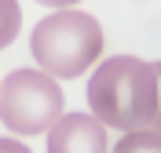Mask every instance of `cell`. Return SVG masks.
Masks as SVG:
<instances>
[{
    "label": "cell",
    "instance_id": "6da1fadb",
    "mask_svg": "<svg viewBox=\"0 0 161 153\" xmlns=\"http://www.w3.org/2000/svg\"><path fill=\"white\" fill-rule=\"evenodd\" d=\"M88 106L106 128H117V131L147 128L158 110L154 66L136 55H117L99 62L88 80Z\"/></svg>",
    "mask_w": 161,
    "mask_h": 153
},
{
    "label": "cell",
    "instance_id": "7a4b0ae2",
    "mask_svg": "<svg viewBox=\"0 0 161 153\" xmlns=\"http://www.w3.org/2000/svg\"><path fill=\"white\" fill-rule=\"evenodd\" d=\"M30 51L37 59V69L73 80L88 73L103 55V26L88 11L59 8L55 15L37 22V29L30 33Z\"/></svg>",
    "mask_w": 161,
    "mask_h": 153
},
{
    "label": "cell",
    "instance_id": "3957f363",
    "mask_svg": "<svg viewBox=\"0 0 161 153\" xmlns=\"http://www.w3.org/2000/svg\"><path fill=\"white\" fill-rule=\"evenodd\" d=\"M62 117V88L44 69H15L0 84V120L15 135H40Z\"/></svg>",
    "mask_w": 161,
    "mask_h": 153
},
{
    "label": "cell",
    "instance_id": "277c9868",
    "mask_svg": "<svg viewBox=\"0 0 161 153\" xmlns=\"http://www.w3.org/2000/svg\"><path fill=\"white\" fill-rule=\"evenodd\" d=\"M106 124L95 113H62L48 128V153H106Z\"/></svg>",
    "mask_w": 161,
    "mask_h": 153
},
{
    "label": "cell",
    "instance_id": "5b68a950",
    "mask_svg": "<svg viewBox=\"0 0 161 153\" xmlns=\"http://www.w3.org/2000/svg\"><path fill=\"white\" fill-rule=\"evenodd\" d=\"M114 153H161V131L158 128H136V131H121V142Z\"/></svg>",
    "mask_w": 161,
    "mask_h": 153
},
{
    "label": "cell",
    "instance_id": "8992f818",
    "mask_svg": "<svg viewBox=\"0 0 161 153\" xmlns=\"http://www.w3.org/2000/svg\"><path fill=\"white\" fill-rule=\"evenodd\" d=\"M22 29V8L19 0H0V48H8Z\"/></svg>",
    "mask_w": 161,
    "mask_h": 153
},
{
    "label": "cell",
    "instance_id": "52a82bcc",
    "mask_svg": "<svg viewBox=\"0 0 161 153\" xmlns=\"http://www.w3.org/2000/svg\"><path fill=\"white\" fill-rule=\"evenodd\" d=\"M150 66H154V77H158V110H154V117H150L147 128H158V131H161V59L150 62Z\"/></svg>",
    "mask_w": 161,
    "mask_h": 153
},
{
    "label": "cell",
    "instance_id": "ba28073f",
    "mask_svg": "<svg viewBox=\"0 0 161 153\" xmlns=\"http://www.w3.org/2000/svg\"><path fill=\"white\" fill-rule=\"evenodd\" d=\"M0 153H30V146H22L19 139H0Z\"/></svg>",
    "mask_w": 161,
    "mask_h": 153
},
{
    "label": "cell",
    "instance_id": "9c48e42d",
    "mask_svg": "<svg viewBox=\"0 0 161 153\" xmlns=\"http://www.w3.org/2000/svg\"><path fill=\"white\" fill-rule=\"evenodd\" d=\"M37 4H44V8H73L77 0H37Z\"/></svg>",
    "mask_w": 161,
    "mask_h": 153
}]
</instances>
